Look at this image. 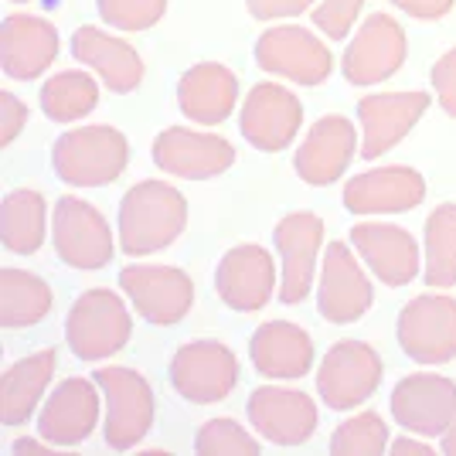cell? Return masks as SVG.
<instances>
[{
  "label": "cell",
  "instance_id": "cell-8",
  "mask_svg": "<svg viewBox=\"0 0 456 456\" xmlns=\"http://www.w3.org/2000/svg\"><path fill=\"white\" fill-rule=\"evenodd\" d=\"M399 347L419 364H446L456 358V300L422 293L402 306Z\"/></svg>",
  "mask_w": 456,
  "mask_h": 456
},
{
  "label": "cell",
  "instance_id": "cell-7",
  "mask_svg": "<svg viewBox=\"0 0 456 456\" xmlns=\"http://www.w3.org/2000/svg\"><path fill=\"white\" fill-rule=\"evenodd\" d=\"M239 381V358L222 341H191L171 358V385L181 399L222 402Z\"/></svg>",
  "mask_w": 456,
  "mask_h": 456
},
{
  "label": "cell",
  "instance_id": "cell-43",
  "mask_svg": "<svg viewBox=\"0 0 456 456\" xmlns=\"http://www.w3.org/2000/svg\"><path fill=\"white\" fill-rule=\"evenodd\" d=\"M443 453L456 456V416H453V422L446 426V433H443Z\"/></svg>",
  "mask_w": 456,
  "mask_h": 456
},
{
  "label": "cell",
  "instance_id": "cell-38",
  "mask_svg": "<svg viewBox=\"0 0 456 456\" xmlns=\"http://www.w3.org/2000/svg\"><path fill=\"white\" fill-rule=\"evenodd\" d=\"M24 123H28V106L20 102L18 95L0 93V143L11 147L20 130H24Z\"/></svg>",
  "mask_w": 456,
  "mask_h": 456
},
{
  "label": "cell",
  "instance_id": "cell-30",
  "mask_svg": "<svg viewBox=\"0 0 456 456\" xmlns=\"http://www.w3.org/2000/svg\"><path fill=\"white\" fill-rule=\"evenodd\" d=\"M0 242L7 252L31 256L45 242V198L38 191L20 188L4 194L0 205Z\"/></svg>",
  "mask_w": 456,
  "mask_h": 456
},
{
  "label": "cell",
  "instance_id": "cell-23",
  "mask_svg": "<svg viewBox=\"0 0 456 456\" xmlns=\"http://www.w3.org/2000/svg\"><path fill=\"white\" fill-rule=\"evenodd\" d=\"M351 246L385 286H405L419 276L416 239L399 225L362 222L351 228Z\"/></svg>",
  "mask_w": 456,
  "mask_h": 456
},
{
  "label": "cell",
  "instance_id": "cell-4",
  "mask_svg": "<svg viewBox=\"0 0 456 456\" xmlns=\"http://www.w3.org/2000/svg\"><path fill=\"white\" fill-rule=\"evenodd\" d=\"M95 385L106 395V446L116 453L134 450L140 439L151 433L157 402L147 379L134 368H99Z\"/></svg>",
  "mask_w": 456,
  "mask_h": 456
},
{
  "label": "cell",
  "instance_id": "cell-15",
  "mask_svg": "<svg viewBox=\"0 0 456 456\" xmlns=\"http://www.w3.org/2000/svg\"><path fill=\"white\" fill-rule=\"evenodd\" d=\"M300 123H304L300 99L289 93V89H283V86H273V82L256 86L246 95L242 116H239L242 136L263 153L286 151L289 140L300 130Z\"/></svg>",
  "mask_w": 456,
  "mask_h": 456
},
{
  "label": "cell",
  "instance_id": "cell-40",
  "mask_svg": "<svg viewBox=\"0 0 456 456\" xmlns=\"http://www.w3.org/2000/svg\"><path fill=\"white\" fill-rule=\"evenodd\" d=\"M399 11H405V14H412V18L419 20H436L443 18V14H450L453 11L456 0H392Z\"/></svg>",
  "mask_w": 456,
  "mask_h": 456
},
{
  "label": "cell",
  "instance_id": "cell-17",
  "mask_svg": "<svg viewBox=\"0 0 456 456\" xmlns=\"http://www.w3.org/2000/svg\"><path fill=\"white\" fill-rule=\"evenodd\" d=\"M273 242L283 259V283H280V300L286 306L304 304L314 286V266L323 242V222L314 211H293L273 232Z\"/></svg>",
  "mask_w": 456,
  "mask_h": 456
},
{
  "label": "cell",
  "instance_id": "cell-28",
  "mask_svg": "<svg viewBox=\"0 0 456 456\" xmlns=\"http://www.w3.org/2000/svg\"><path fill=\"white\" fill-rule=\"evenodd\" d=\"M58 364L55 347H45L28 354L24 362L11 364L0 381V419L4 426H20L38 409V399L45 395V385L52 381Z\"/></svg>",
  "mask_w": 456,
  "mask_h": 456
},
{
  "label": "cell",
  "instance_id": "cell-24",
  "mask_svg": "<svg viewBox=\"0 0 456 456\" xmlns=\"http://www.w3.org/2000/svg\"><path fill=\"white\" fill-rule=\"evenodd\" d=\"M354 126L344 116H323L310 126L306 140L293 157V167L300 181L314 188H327L344 174V167L354 157Z\"/></svg>",
  "mask_w": 456,
  "mask_h": 456
},
{
  "label": "cell",
  "instance_id": "cell-20",
  "mask_svg": "<svg viewBox=\"0 0 456 456\" xmlns=\"http://www.w3.org/2000/svg\"><path fill=\"white\" fill-rule=\"evenodd\" d=\"M99 422V392L95 379H69L48 395L38 412V433L58 450H72L82 439L93 436Z\"/></svg>",
  "mask_w": 456,
  "mask_h": 456
},
{
  "label": "cell",
  "instance_id": "cell-32",
  "mask_svg": "<svg viewBox=\"0 0 456 456\" xmlns=\"http://www.w3.org/2000/svg\"><path fill=\"white\" fill-rule=\"evenodd\" d=\"M426 283L439 289L456 283V205H439L426 218Z\"/></svg>",
  "mask_w": 456,
  "mask_h": 456
},
{
  "label": "cell",
  "instance_id": "cell-36",
  "mask_svg": "<svg viewBox=\"0 0 456 456\" xmlns=\"http://www.w3.org/2000/svg\"><path fill=\"white\" fill-rule=\"evenodd\" d=\"M362 7L364 0H323L314 11V24L330 41H344V35L354 28V20L362 14Z\"/></svg>",
  "mask_w": 456,
  "mask_h": 456
},
{
  "label": "cell",
  "instance_id": "cell-25",
  "mask_svg": "<svg viewBox=\"0 0 456 456\" xmlns=\"http://www.w3.org/2000/svg\"><path fill=\"white\" fill-rule=\"evenodd\" d=\"M235 99H239V78L218 61H201V65L188 69L177 82L181 113L201 126L225 123L228 113L235 110Z\"/></svg>",
  "mask_w": 456,
  "mask_h": 456
},
{
  "label": "cell",
  "instance_id": "cell-19",
  "mask_svg": "<svg viewBox=\"0 0 456 456\" xmlns=\"http://www.w3.org/2000/svg\"><path fill=\"white\" fill-rule=\"evenodd\" d=\"M429 110V93H371L358 102L362 119V157L375 160L409 136Z\"/></svg>",
  "mask_w": 456,
  "mask_h": 456
},
{
  "label": "cell",
  "instance_id": "cell-16",
  "mask_svg": "<svg viewBox=\"0 0 456 456\" xmlns=\"http://www.w3.org/2000/svg\"><path fill=\"white\" fill-rule=\"evenodd\" d=\"M392 416L419 436H443L456 416V381L443 375H409L392 392Z\"/></svg>",
  "mask_w": 456,
  "mask_h": 456
},
{
  "label": "cell",
  "instance_id": "cell-41",
  "mask_svg": "<svg viewBox=\"0 0 456 456\" xmlns=\"http://www.w3.org/2000/svg\"><path fill=\"white\" fill-rule=\"evenodd\" d=\"M388 450L395 456H433V446H429V443H419V439H405V436L392 439Z\"/></svg>",
  "mask_w": 456,
  "mask_h": 456
},
{
  "label": "cell",
  "instance_id": "cell-3",
  "mask_svg": "<svg viewBox=\"0 0 456 456\" xmlns=\"http://www.w3.org/2000/svg\"><path fill=\"white\" fill-rule=\"evenodd\" d=\"M130 334V310L113 289H86L65 317V341L78 362L113 358L119 347H126Z\"/></svg>",
  "mask_w": 456,
  "mask_h": 456
},
{
  "label": "cell",
  "instance_id": "cell-31",
  "mask_svg": "<svg viewBox=\"0 0 456 456\" xmlns=\"http://www.w3.org/2000/svg\"><path fill=\"white\" fill-rule=\"evenodd\" d=\"M99 102V86L86 72H58L41 86V110L55 123H76Z\"/></svg>",
  "mask_w": 456,
  "mask_h": 456
},
{
  "label": "cell",
  "instance_id": "cell-21",
  "mask_svg": "<svg viewBox=\"0 0 456 456\" xmlns=\"http://www.w3.org/2000/svg\"><path fill=\"white\" fill-rule=\"evenodd\" d=\"M426 198V177L412 167H379L344 184V208L351 215L412 211Z\"/></svg>",
  "mask_w": 456,
  "mask_h": 456
},
{
  "label": "cell",
  "instance_id": "cell-37",
  "mask_svg": "<svg viewBox=\"0 0 456 456\" xmlns=\"http://www.w3.org/2000/svg\"><path fill=\"white\" fill-rule=\"evenodd\" d=\"M433 86H436L439 106L456 119V48L446 52V55L433 65Z\"/></svg>",
  "mask_w": 456,
  "mask_h": 456
},
{
  "label": "cell",
  "instance_id": "cell-18",
  "mask_svg": "<svg viewBox=\"0 0 456 456\" xmlns=\"http://www.w3.org/2000/svg\"><path fill=\"white\" fill-rule=\"evenodd\" d=\"M215 289L222 304L239 314H256L276 289V263L263 246H235L215 269Z\"/></svg>",
  "mask_w": 456,
  "mask_h": 456
},
{
  "label": "cell",
  "instance_id": "cell-22",
  "mask_svg": "<svg viewBox=\"0 0 456 456\" xmlns=\"http://www.w3.org/2000/svg\"><path fill=\"white\" fill-rule=\"evenodd\" d=\"M58 55V31L55 24L35 14H11L0 24V65L4 76L18 82L35 78L55 61Z\"/></svg>",
  "mask_w": 456,
  "mask_h": 456
},
{
  "label": "cell",
  "instance_id": "cell-1",
  "mask_svg": "<svg viewBox=\"0 0 456 456\" xmlns=\"http://www.w3.org/2000/svg\"><path fill=\"white\" fill-rule=\"evenodd\" d=\"M188 225L184 194L164 181H140L119 201V242L126 256H153Z\"/></svg>",
  "mask_w": 456,
  "mask_h": 456
},
{
  "label": "cell",
  "instance_id": "cell-29",
  "mask_svg": "<svg viewBox=\"0 0 456 456\" xmlns=\"http://www.w3.org/2000/svg\"><path fill=\"white\" fill-rule=\"evenodd\" d=\"M52 314V286L24 269H0V323L7 330L35 327Z\"/></svg>",
  "mask_w": 456,
  "mask_h": 456
},
{
  "label": "cell",
  "instance_id": "cell-26",
  "mask_svg": "<svg viewBox=\"0 0 456 456\" xmlns=\"http://www.w3.org/2000/svg\"><path fill=\"white\" fill-rule=\"evenodd\" d=\"M248 358L266 379H304L314 368V341L297 323L269 321L252 334Z\"/></svg>",
  "mask_w": 456,
  "mask_h": 456
},
{
  "label": "cell",
  "instance_id": "cell-12",
  "mask_svg": "<svg viewBox=\"0 0 456 456\" xmlns=\"http://www.w3.org/2000/svg\"><path fill=\"white\" fill-rule=\"evenodd\" d=\"M375 304V289L362 273L354 252L344 242H330L323 248L321 286H317V306L323 321L330 323H354Z\"/></svg>",
  "mask_w": 456,
  "mask_h": 456
},
{
  "label": "cell",
  "instance_id": "cell-6",
  "mask_svg": "<svg viewBox=\"0 0 456 456\" xmlns=\"http://www.w3.org/2000/svg\"><path fill=\"white\" fill-rule=\"evenodd\" d=\"M58 259L72 269H102L113 259V232L102 211L82 198H61L52 215Z\"/></svg>",
  "mask_w": 456,
  "mask_h": 456
},
{
  "label": "cell",
  "instance_id": "cell-2",
  "mask_svg": "<svg viewBox=\"0 0 456 456\" xmlns=\"http://www.w3.org/2000/svg\"><path fill=\"white\" fill-rule=\"evenodd\" d=\"M130 164V143L116 126H78L55 140L52 167L72 188L113 184Z\"/></svg>",
  "mask_w": 456,
  "mask_h": 456
},
{
  "label": "cell",
  "instance_id": "cell-34",
  "mask_svg": "<svg viewBox=\"0 0 456 456\" xmlns=\"http://www.w3.org/2000/svg\"><path fill=\"white\" fill-rule=\"evenodd\" d=\"M194 450L201 456H256L259 443L232 419H211L198 429Z\"/></svg>",
  "mask_w": 456,
  "mask_h": 456
},
{
  "label": "cell",
  "instance_id": "cell-9",
  "mask_svg": "<svg viewBox=\"0 0 456 456\" xmlns=\"http://www.w3.org/2000/svg\"><path fill=\"white\" fill-rule=\"evenodd\" d=\"M256 61L263 72L283 76L297 86H321L334 69L323 41L314 31L293 28V24H280V28L263 31L256 41Z\"/></svg>",
  "mask_w": 456,
  "mask_h": 456
},
{
  "label": "cell",
  "instance_id": "cell-13",
  "mask_svg": "<svg viewBox=\"0 0 456 456\" xmlns=\"http://www.w3.org/2000/svg\"><path fill=\"white\" fill-rule=\"evenodd\" d=\"M153 164L174 177L188 181H208L225 174L235 164V147L225 136L198 134L184 126H167L153 140Z\"/></svg>",
  "mask_w": 456,
  "mask_h": 456
},
{
  "label": "cell",
  "instance_id": "cell-27",
  "mask_svg": "<svg viewBox=\"0 0 456 456\" xmlns=\"http://www.w3.org/2000/svg\"><path fill=\"white\" fill-rule=\"evenodd\" d=\"M72 55L99 72L102 86L113 93H134L143 82V61L136 55L134 45H126L123 38H113L106 31H99L93 24L78 28L72 35Z\"/></svg>",
  "mask_w": 456,
  "mask_h": 456
},
{
  "label": "cell",
  "instance_id": "cell-14",
  "mask_svg": "<svg viewBox=\"0 0 456 456\" xmlns=\"http://www.w3.org/2000/svg\"><path fill=\"white\" fill-rule=\"evenodd\" d=\"M248 422L276 446H300L317 433V402L297 388H256L248 395Z\"/></svg>",
  "mask_w": 456,
  "mask_h": 456
},
{
  "label": "cell",
  "instance_id": "cell-33",
  "mask_svg": "<svg viewBox=\"0 0 456 456\" xmlns=\"http://www.w3.org/2000/svg\"><path fill=\"white\" fill-rule=\"evenodd\" d=\"M385 450H388V426L375 412L344 419L330 436V453L334 456H379Z\"/></svg>",
  "mask_w": 456,
  "mask_h": 456
},
{
  "label": "cell",
  "instance_id": "cell-10",
  "mask_svg": "<svg viewBox=\"0 0 456 456\" xmlns=\"http://www.w3.org/2000/svg\"><path fill=\"white\" fill-rule=\"evenodd\" d=\"M119 286L136 306V314L157 327H171V323L184 321L194 304V283L188 273L177 266L136 263L119 273Z\"/></svg>",
  "mask_w": 456,
  "mask_h": 456
},
{
  "label": "cell",
  "instance_id": "cell-11",
  "mask_svg": "<svg viewBox=\"0 0 456 456\" xmlns=\"http://www.w3.org/2000/svg\"><path fill=\"white\" fill-rule=\"evenodd\" d=\"M402 61H405L402 24L388 14H371L347 45L341 69L351 86H379L399 72Z\"/></svg>",
  "mask_w": 456,
  "mask_h": 456
},
{
  "label": "cell",
  "instance_id": "cell-42",
  "mask_svg": "<svg viewBox=\"0 0 456 456\" xmlns=\"http://www.w3.org/2000/svg\"><path fill=\"white\" fill-rule=\"evenodd\" d=\"M58 446H52V443H38V439L31 436H20L18 443H14V456H52Z\"/></svg>",
  "mask_w": 456,
  "mask_h": 456
},
{
  "label": "cell",
  "instance_id": "cell-35",
  "mask_svg": "<svg viewBox=\"0 0 456 456\" xmlns=\"http://www.w3.org/2000/svg\"><path fill=\"white\" fill-rule=\"evenodd\" d=\"M99 18L116 31H147L164 18L167 0H95Z\"/></svg>",
  "mask_w": 456,
  "mask_h": 456
},
{
  "label": "cell",
  "instance_id": "cell-39",
  "mask_svg": "<svg viewBox=\"0 0 456 456\" xmlns=\"http://www.w3.org/2000/svg\"><path fill=\"white\" fill-rule=\"evenodd\" d=\"M314 0H246L248 14L256 20H276V18H297L304 14Z\"/></svg>",
  "mask_w": 456,
  "mask_h": 456
},
{
  "label": "cell",
  "instance_id": "cell-44",
  "mask_svg": "<svg viewBox=\"0 0 456 456\" xmlns=\"http://www.w3.org/2000/svg\"><path fill=\"white\" fill-rule=\"evenodd\" d=\"M14 4H28V0H14Z\"/></svg>",
  "mask_w": 456,
  "mask_h": 456
},
{
  "label": "cell",
  "instance_id": "cell-5",
  "mask_svg": "<svg viewBox=\"0 0 456 456\" xmlns=\"http://www.w3.org/2000/svg\"><path fill=\"white\" fill-rule=\"evenodd\" d=\"M381 358L371 344L364 341H338L323 354L317 368V392L323 405L347 412L368 402L381 385Z\"/></svg>",
  "mask_w": 456,
  "mask_h": 456
}]
</instances>
